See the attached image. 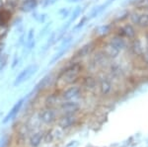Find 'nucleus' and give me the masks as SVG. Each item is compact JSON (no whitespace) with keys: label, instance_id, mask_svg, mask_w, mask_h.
<instances>
[{"label":"nucleus","instance_id":"15","mask_svg":"<svg viewBox=\"0 0 148 147\" xmlns=\"http://www.w3.org/2000/svg\"><path fill=\"white\" fill-rule=\"evenodd\" d=\"M54 81H56V78L53 77L52 73H51V74H47L42 78L39 83H38L37 86H36V88H35V91L36 92L44 91V90L49 88L51 84H54Z\"/></svg>","mask_w":148,"mask_h":147},{"label":"nucleus","instance_id":"6","mask_svg":"<svg viewBox=\"0 0 148 147\" xmlns=\"http://www.w3.org/2000/svg\"><path fill=\"white\" fill-rule=\"evenodd\" d=\"M59 113H78L80 104L77 101H62L57 107Z\"/></svg>","mask_w":148,"mask_h":147},{"label":"nucleus","instance_id":"28","mask_svg":"<svg viewBox=\"0 0 148 147\" xmlns=\"http://www.w3.org/2000/svg\"><path fill=\"white\" fill-rule=\"evenodd\" d=\"M36 39V32H35V28H30L28 30L27 34H26V42L25 44H28V42H32L33 40Z\"/></svg>","mask_w":148,"mask_h":147},{"label":"nucleus","instance_id":"20","mask_svg":"<svg viewBox=\"0 0 148 147\" xmlns=\"http://www.w3.org/2000/svg\"><path fill=\"white\" fill-rule=\"evenodd\" d=\"M69 49V47H66V49H59V51H57L56 53L52 55V57L51 58V60H49V65H52L54 64V63H56L57 61L59 60L61 57H62L63 55H65V53H67V51Z\"/></svg>","mask_w":148,"mask_h":147},{"label":"nucleus","instance_id":"7","mask_svg":"<svg viewBox=\"0 0 148 147\" xmlns=\"http://www.w3.org/2000/svg\"><path fill=\"white\" fill-rule=\"evenodd\" d=\"M116 31H118V32H116V34L121 36V37H123L125 39L130 40V41L134 40L137 35L136 30H135L134 26H133L132 24H125V25H123V26H121Z\"/></svg>","mask_w":148,"mask_h":147},{"label":"nucleus","instance_id":"26","mask_svg":"<svg viewBox=\"0 0 148 147\" xmlns=\"http://www.w3.org/2000/svg\"><path fill=\"white\" fill-rule=\"evenodd\" d=\"M57 13H58L61 20H65V19L69 18V16H70V14H71V10L69 7H61Z\"/></svg>","mask_w":148,"mask_h":147},{"label":"nucleus","instance_id":"25","mask_svg":"<svg viewBox=\"0 0 148 147\" xmlns=\"http://www.w3.org/2000/svg\"><path fill=\"white\" fill-rule=\"evenodd\" d=\"M137 26L141 29H148V14H140Z\"/></svg>","mask_w":148,"mask_h":147},{"label":"nucleus","instance_id":"12","mask_svg":"<svg viewBox=\"0 0 148 147\" xmlns=\"http://www.w3.org/2000/svg\"><path fill=\"white\" fill-rule=\"evenodd\" d=\"M45 134L46 131L44 130H38L35 131L29 136L28 139V144L30 147H39L40 144L42 143V141H45Z\"/></svg>","mask_w":148,"mask_h":147},{"label":"nucleus","instance_id":"5","mask_svg":"<svg viewBox=\"0 0 148 147\" xmlns=\"http://www.w3.org/2000/svg\"><path fill=\"white\" fill-rule=\"evenodd\" d=\"M78 120L79 118L77 113H60L56 120V124L57 126L64 130L75 126L78 124Z\"/></svg>","mask_w":148,"mask_h":147},{"label":"nucleus","instance_id":"39","mask_svg":"<svg viewBox=\"0 0 148 147\" xmlns=\"http://www.w3.org/2000/svg\"><path fill=\"white\" fill-rule=\"evenodd\" d=\"M4 5H5V0H0V10L4 8Z\"/></svg>","mask_w":148,"mask_h":147},{"label":"nucleus","instance_id":"34","mask_svg":"<svg viewBox=\"0 0 148 147\" xmlns=\"http://www.w3.org/2000/svg\"><path fill=\"white\" fill-rule=\"evenodd\" d=\"M47 13H40L37 22L39 24H45L47 22Z\"/></svg>","mask_w":148,"mask_h":147},{"label":"nucleus","instance_id":"8","mask_svg":"<svg viewBox=\"0 0 148 147\" xmlns=\"http://www.w3.org/2000/svg\"><path fill=\"white\" fill-rule=\"evenodd\" d=\"M108 42L112 44L114 47H116L118 51H125L127 46V42H126V39H125L123 37L118 35V34H114V35H110L109 36V40L107 41Z\"/></svg>","mask_w":148,"mask_h":147},{"label":"nucleus","instance_id":"4","mask_svg":"<svg viewBox=\"0 0 148 147\" xmlns=\"http://www.w3.org/2000/svg\"><path fill=\"white\" fill-rule=\"evenodd\" d=\"M60 98L62 101H76L82 95V87L73 84L65 87L64 89L59 91Z\"/></svg>","mask_w":148,"mask_h":147},{"label":"nucleus","instance_id":"37","mask_svg":"<svg viewBox=\"0 0 148 147\" xmlns=\"http://www.w3.org/2000/svg\"><path fill=\"white\" fill-rule=\"evenodd\" d=\"M39 14H40V12H38V10H35V11L31 12V17H32V19H34L36 22H37L38 17H39Z\"/></svg>","mask_w":148,"mask_h":147},{"label":"nucleus","instance_id":"27","mask_svg":"<svg viewBox=\"0 0 148 147\" xmlns=\"http://www.w3.org/2000/svg\"><path fill=\"white\" fill-rule=\"evenodd\" d=\"M8 60H9V56L7 53H2L0 55V72H2L5 67L7 66V63H8Z\"/></svg>","mask_w":148,"mask_h":147},{"label":"nucleus","instance_id":"18","mask_svg":"<svg viewBox=\"0 0 148 147\" xmlns=\"http://www.w3.org/2000/svg\"><path fill=\"white\" fill-rule=\"evenodd\" d=\"M82 86L85 90L88 91H94L98 86V80L92 75L84 76L82 79Z\"/></svg>","mask_w":148,"mask_h":147},{"label":"nucleus","instance_id":"40","mask_svg":"<svg viewBox=\"0 0 148 147\" xmlns=\"http://www.w3.org/2000/svg\"><path fill=\"white\" fill-rule=\"evenodd\" d=\"M146 51H148V42H147V44H146Z\"/></svg>","mask_w":148,"mask_h":147},{"label":"nucleus","instance_id":"32","mask_svg":"<svg viewBox=\"0 0 148 147\" xmlns=\"http://www.w3.org/2000/svg\"><path fill=\"white\" fill-rule=\"evenodd\" d=\"M139 16H140V14L137 13V12H134V13L130 14V19L131 23H132L133 25H136L137 26L138 20H139Z\"/></svg>","mask_w":148,"mask_h":147},{"label":"nucleus","instance_id":"30","mask_svg":"<svg viewBox=\"0 0 148 147\" xmlns=\"http://www.w3.org/2000/svg\"><path fill=\"white\" fill-rule=\"evenodd\" d=\"M10 23L12 24V26H14V27H18V26H20L23 24V18L21 17V16H16V17L12 18Z\"/></svg>","mask_w":148,"mask_h":147},{"label":"nucleus","instance_id":"11","mask_svg":"<svg viewBox=\"0 0 148 147\" xmlns=\"http://www.w3.org/2000/svg\"><path fill=\"white\" fill-rule=\"evenodd\" d=\"M25 101H26V98H22L19 101L16 102L15 105L12 107L11 110L9 111L8 113L5 116V118H4V120H2V122H3V124H7V122H10L11 120H13V118L20 113V111H21V109H22V107L24 105V102Z\"/></svg>","mask_w":148,"mask_h":147},{"label":"nucleus","instance_id":"35","mask_svg":"<svg viewBox=\"0 0 148 147\" xmlns=\"http://www.w3.org/2000/svg\"><path fill=\"white\" fill-rule=\"evenodd\" d=\"M86 22H87V18H86V17H83V18L79 21V22H78L77 25H75V27H74V30L77 31V30L81 29V28H82L83 26L85 25V23H86Z\"/></svg>","mask_w":148,"mask_h":147},{"label":"nucleus","instance_id":"2","mask_svg":"<svg viewBox=\"0 0 148 147\" xmlns=\"http://www.w3.org/2000/svg\"><path fill=\"white\" fill-rule=\"evenodd\" d=\"M59 112L57 108H51V107L44 106L40 108L37 113L38 120L45 125L51 126L54 124H56V120L59 117Z\"/></svg>","mask_w":148,"mask_h":147},{"label":"nucleus","instance_id":"19","mask_svg":"<svg viewBox=\"0 0 148 147\" xmlns=\"http://www.w3.org/2000/svg\"><path fill=\"white\" fill-rule=\"evenodd\" d=\"M113 32V25L112 24H106V25H102L96 29V34L100 38H107L110 35H112Z\"/></svg>","mask_w":148,"mask_h":147},{"label":"nucleus","instance_id":"33","mask_svg":"<svg viewBox=\"0 0 148 147\" xmlns=\"http://www.w3.org/2000/svg\"><path fill=\"white\" fill-rule=\"evenodd\" d=\"M20 60H21L20 56H19L17 53L14 54L13 60H12V64H11V68H12V69H15V68L17 67L18 64L20 63Z\"/></svg>","mask_w":148,"mask_h":147},{"label":"nucleus","instance_id":"42","mask_svg":"<svg viewBox=\"0 0 148 147\" xmlns=\"http://www.w3.org/2000/svg\"><path fill=\"white\" fill-rule=\"evenodd\" d=\"M20 1H29V0H20Z\"/></svg>","mask_w":148,"mask_h":147},{"label":"nucleus","instance_id":"24","mask_svg":"<svg viewBox=\"0 0 148 147\" xmlns=\"http://www.w3.org/2000/svg\"><path fill=\"white\" fill-rule=\"evenodd\" d=\"M81 13H82V7L81 6H76L75 8L73 9L72 12H71V14H70V18H69V20H68V22L70 23V24H72L74 21L76 20L79 16L81 15Z\"/></svg>","mask_w":148,"mask_h":147},{"label":"nucleus","instance_id":"29","mask_svg":"<svg viewBox=\"0 0 148 147\" xmlns=\"http://www.w3.org/2000/svg\"><path fill=\"white\" fill-rule=\"evenodd\" d=\"M54 3H56L54 0H39V5L42 6V9H47V7H49Z\"/></svg>","mask_w":148,"mask_h":147},{"label":"nucleus","instance_id":"13","mask_svg":"<svg viewBox=\"0 0 148 147\" xmlns=\"http://www.w3.org/2000/svg\"><path fill=\"white\" fill-rule=\"evenodd\" d=\"M99 82V88H100V93L102 96L106 97L109 96L112 93V90H113V84H112L111 80L108 77H102L98 80Z\"/></svg>","mask_w":148,"mask_h":147},{"label":"nucleus","instance_id":"3","mask_svg":"<svg viewBox=\"0 0 148 147\" xmlns=\"http://www.w3.org/2000/svg\"><path fill=\"white\" fill-rule=\"evenodd\" d=\"M38 70H39V65L37 63H33V64L28 65L23 70H21L19 72V74L16 76L15 80L13 82V86L17 87L19 85L25 83L26 81H28V80H30L37 73Z\"/></svg>","mask_w":148,"mask_h":147},{"label":"nucleus","instance_id":"36","mask_svg":"<svg viewBox=\"0 0 148 147\" xmlns=\"http://www.w3.org/2000/svg\"><path fill=\"white\" fill-rule=\"evenodd\" d=\"M142 57V60H143V62L145 63V64H147L148 65V51H143L142 54L140 55Z\"/></svg>","mask_w":148,"mask_h":147},{"label":"nucleus","instance_id":"22","mask_svg":"<svg viewBox=\"0 0 148 147\" xmlns=\"http://www.w3.org/2000/svg\"><path fill=\"white\" fill-rule=\"evenodd\" d=\"M72 40H73L72 35H66L65 37H64L63 39L60 41V44H59V46L57 47V51L66 49V47H69L71 44V42H72Z\"/></svg>","mask_w":148,"mask_h":147},{"label":"nucleus","instance_id":"9","mask_svg":"<svg viewBox=\"0 0 148 147\" xmlns=\"http://www.w3.org/2000/svg\"><path fill=\"white\" fill-rule=\"evenodd\" d=\"M96 49V42H86L83 46H81L79 49H77L75 55L79 58H84L89 55H92V53Z\"/></svg>","mask_w":148,"mask_h":147},{"label":"nucleus","instance_id":"14","mask_svg":"<svg viewBox=\"0 0 148 147\" xmlns=\"http://www.w3.org/2000/svg\"><path fill=\"white\" fill-rule=\"evenodd\" d=\"M39 7V0H29V1H20L18 10L23 13H31L37 10Z\"/></svg>","mask_w":148,"mask_h":147},{"label":"nucleus","instance_id":"31","mask_svg":"<svg viewBox=\"0 0 148 147\" xmlns=\"http://www.w3.org/2000/svg\"><path fill=\"white\" fill-rule=\"evenodd\" d=\"M26 31L24 33H22L21 35L18 36V41H17V46L20 47V46H23L26 42Z\"/></svg>","mask_w":148,"mask_h":147},{"label":"nucleus","instance_id":"43","mask_svg":"<svg viewBox=\"0 0 148 147\" xmlns=\"http://www.w3.org/2000/svg\"><path fill=\"white\" fill-rule=\"evenodd\" d=\"M54 1H56H56H58V0H54Z\"/></svg>","mask_w":148,"mask_h":147},{"label":"nucleus","instance_id":"1","mask_svg":"<svg viewBox=\"0 0 148 147\" xmlns=\"http://www.w3.org/2000/svg\"><path fill=\"white\" fill-rule=\"evenodd\" d=\"M83 70H84V67L79 61L72 62L62 68L56 77V81H54L56 90L60 91L65 87L76 84L81 79Z\"/></svg>","mask_w":148,"mask_h":147},{"label":"nucleus","instance_id":"38","mask_svg":"<svg viewBox=\"0 0 148 147\" xmlns=\"http://www.w3.org/2000/svg\"><path fill=\"white\" fill-rule=\"evenodd\" d=\"M80 1H82V0H66V2L69 4H76V3H79Z\"/></svg>","mask_w":148,"mask_h":147},{"label":"nucleus","instance_id":"17","mask_svg":"<svg viewBox=\"0 0 148 147\" xmlns=\"http://www.w3.org/2000/svg\"><path fill=\"white\" fill-rule=\"evenodd\" d=\"M92 54H93L92 62L95 66H102L110 60L102 49H99V51H94Z\"/></svg>","mask_w":148,"mask_h":147},{"label":"nucleus","instance_id":"23","mask_svg":"<svg viewBox=\"0 0 148 147\" xmlns=\"http://www.w3.org/2000/svg\"><path fill=\"white\" fill-rule=\"evenodd\" d=\"M51 24H52V21H49V23H47L42 29L40 30V33L37 37V40H40L45 37L46 35H49L51 33Z\"/></svg>","mask_w":148,"mask_h":147},{"label":"nucleus","instance_id":"10","mask_svg":"<svg viewBox=\"0 0 148 147\" xmlns=\"http://www.w3.org/2000/svg\"><path fill=\"white\" fill-rule=\"evenodd\" d=\"M61 102H62V100L60 98V94H59L58 90H56L54 92H49L45 97V100H44L45 106L51 107V108H57Z\"/></svg>","mask_w":148,"mask_h":147},{"label":"nucleus","instance_id":"16","mask_svg":"<svg viewBox=\"0 0 148 147\" xmlns=\"http://www.w3.org/2000/svg\"><path fill=\"white\" fill-rule=\"evenodd\" d=\"M101 49L103 51H104V53L107 55V57H108L109 59H114L116 58L119 55H120L121 51H118V49H116V47H114L113 46H112L110 42H106L102 46Z\"/></svg>","mask_w":148,"mask_h":147},{"label":"nucleus","instance_id":"21","mask_svg":"<svg viewBox=\"0 0 148 147\" xmlns=\"http://www.w3.org/2000/svg\"><path fill=\"white\" fill-rule=\"evenodd\" d=\"M132 44H131V49H132V51L136 55H141L142 53L144 51H143L142 49V46H141V42H140V41L138 39H134L132 40Z\"/></svg>","mask_w":148,"mask_h":147},{"label":"nucleus","instance_id":"41","mask_svg":"<svg viewBox=\"0 0 148 147\" xmlns=\"http://www.w3.org/2000/svg\"><path fill=\"white\" fill-rule=\"evenodd\" d=\"M146 40H147V42H148V33L146 34Z\"/></svg>","mask_w":148,"mask_h":147}]
</instances>
